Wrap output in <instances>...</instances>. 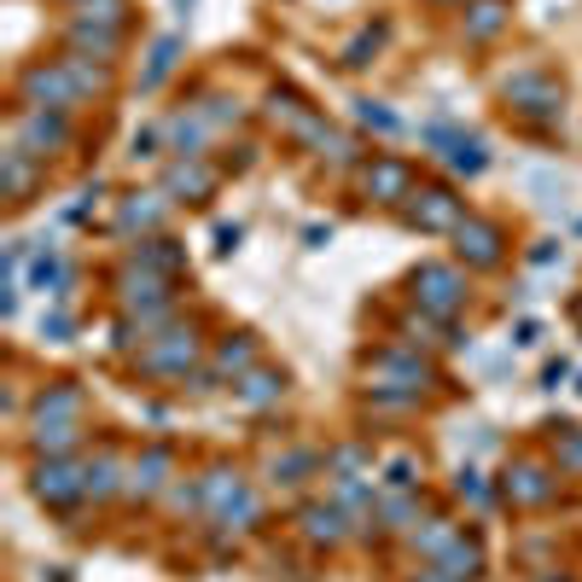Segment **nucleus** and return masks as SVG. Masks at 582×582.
<instances>
[{
    "instance_id": "f257e3e1",
    "label": "nucleus",
    "mask_w": 582,
    "mask_h": 582,
    "mask_svg": "<svg viewBox=\"0 0 582 582\" xmlns=\"http://www.w3.org/2000/svg\"><path fill=\"white\" fill-rule=\"evenodd\" d=\"M501 100L518 111V117H536V123H554L559 105H566V88H559V77H548V70L524 65L513 70V77L501 82Z\"/></svg>"
},
{
    "instance_id": "f03ea898",
    "label": "nucleus",
    "mask_w": 582,
    "mask_h": 582,
    "mask_svg": "<svg viewBox=\"0 0 582 582\" xmlns=\"http://www.w3.org/2000/svg\"><path fill=\"white\" fill-rule=\"evenodd\" d=\"M414 304L425 315H437V321H448L455 309H466V274L455 269V262H425V269H414Z\"/></svg>"
},
{
    "instance_id": "7ed1b4c3",
    "label": "nucleus",
    "mask_w": 582,
    "mask_h": 582,
    "mask_svg": "<svg viewBox=\"0 0 582 582\" xmlns=\"http://www.w3.org/2000/svg\"><path fill=\"white\" fill-rule=\"evenodd\" d=\"M24 105H35V111H70V105H82L88 93H82V82L70 77V65L59 59V65H30L24 70Z\"/></svg>"
},
{
    "instance_id": "20e7f679",
    "label": "nucleus",
    "mask_w": 582,
    "mask_h": 582,
    "mask_svg": "<svg viewBox=\"0 0 582 582\" xmlns=\"http://www.w3.org/2000/svg\"><path fill=\"white\" fill-rule=\"evenodd\" d=\"M402 221L408 228H420V233H455L466 210H460V198L448 193V186H414L402 204Z\"/></svg>"
},
{
    "instance_id": "39448f33",
    "label": "nucleus",
    "mask_w": 582,
    "mask_h": 582,
    "mask_svg": "<svg viewBox=\"0 0 582 582\" xmlns=\"http://www.w3.org/2000/svg\"><path fill=\"white\" fill-rule=\"evenodd\" d=\"M198 362V332L193 327H169L158 338H146L140 373H163V379H186V367Z\"/></svg>"
},
{
    "instance_id": "423d86ee",
    "label": "nucleus",
    "mask_w": 582,
    "mask_h": 582,
    "mask_svg": "<svg viewBox=\"0 0 582 582\" xmlns=\"http://www.w3.org/2000/svg\"><path fill=\"white\" fill-rule=\"evenodd\" d=\"M65 140H70L65 111H35V105L18 111V135H12V146H24L30 158H53Z\"/></svg>"
},
{
    "instance_id": "0eeeda50",
    "label": "nucleus",
    "mask_w": 582,
    "mask_h": 582,
    "mask_svg": "<svg viewBox=\"0 0 582 582\" xmlns=\"http://www.w3.org/2000/svg\"><path fill=\"white\" fill-rule=\"evenodd\" d=\"M30 490H35V501H47V506H77L88 495V483H82V466H70L59 455V460H35Z\"/></svg>"
},
{
    "instance_id": "6e6552de",
    "label": "nucleus",
    "mask_w": 582,
    "mask_h": 582,
    "mask_svg": "<svg viewBox=\"0 0 582 582\" xmlns=\"http://www.w3.org/2000/svg\"><path fill=\"white\" fill-rule=\"evenodd\" d=\"M455 251H460L466 269H501L506 233L495 228V221H483V216H466L460 228H455Z\"/></svg>"
},
{
    "instance_id": "1a4fd4ad",
    "label": "nucleus",
    "mask_w": 582,
    "mask_h": 582,
    "mask_svg": "<svg viewBox=\"0 0 582 582\" xmlns=\"http://www.w3.org/2000/svg\"><path fill=\"white\" fill-rule=\"evenodd\" d=\"M362 193L373 204H408V193H414V169H408L402 158H373L362 169Z\"/></svg>"
},
{
    "instance_id": "9d476101",
    "label": "nucleus",
    "mask_w": 582,
    "mask_h": 582,
    "mask_svg": "<svg viewBox=\"0 0 582 582\" xmlns=\"http://www.w3.org/2000/svg\"><path fill=\"white\" fill-rule=\"evenodd\" d=\"M350 524H355V518H350L338 501H332V506H327V501H309L304 513H297V530H304L315 548H338V541L350 536Z\"/></svg>"
},
{
    "instance_id": "9b49d317",
    "label": "nucleus",
    "mask_w": 582,
    "mask_h": 582,
    "mask_svg": "<svg viewBox=\"0 0 582 582\" xmlns=\"http://www.w3.org/2000/svg\"><path fill=\"white\" fill-rule=\"evenodd\" d=\"M501 490L513 495L518 506H548L559 483L548 478V466H536V460H518V466H506V478H501Z\"/></svg>"
},
{
    "instance_id": "f8f14e48",
    "label": "nucleus",
    "mask_w": 582,
    "mask_h": 582,
    "mask_svg": "<svg viewBox=\"0 0 582 582\" xmlns=\"http://www.w3.org/2000/svg\"><path fill=\"white\" fill-rule=\"evenodd\" d=\"M70 420H82V385L77 379H59V385H47L42 397H35L30 425H70Z\"/></svg>"
},
{
    "instance_id": "ddd939ff",
    "label": "nucleus",
    "mask_w": 582,
    "mask_h": 582,
    "mask_svg": "<svg viewBox=\"0 0 582 582\" xmlns=\"http://www.w3.org/2000/svg\"><path fill=\"white\" fill-rule=\"evenodd\" d=\"M35 163H42V158H30L24 146H7V152H0V198H7V204H30Z\"/></svg>"
},
{
    "instance_id": "4468645a",
    "label": "nucleus",
    "mask_w": 582,
    "mask_h": 582,
    "mask_svg": "<svg viewBox=\"0 0 582 582\" xmlns=\"http://www.w3.org/2000/svg\"><path fill=\"white\" fill-rule=\"evenodd\" d=\"M425 140H431V146H448V163H455L460 175H483V169H490V152H483L478 135H448L443 123H431Z\"/></svg>"
},
{
    "instance_id": "2eb2a0df",
    "label": "nucleus",
    "mask_w": 582,
    "mask_h": 582,
    "mask_svg": "<svg viewBox=\"0 0 582 582\" xmlns=\"http://www.w3.org/2000/svg\"><path fill=\"white\" fill-rule=\"evenodd\" d=\"M239 495H246V478L228 472V466H210V472L198 478V513H210V518H221Z\"/></svg>"
},
{
    "instance_id": "dca6fc26",
    "label": "nucleus",
    "mask_w": 582,
    "mask_h": 582,
    "mask_svg": "<svg viewBox=\"0 0 582 582\" xmlns=\"http://www.w3.org/2000/svg\"><path fill=\"white\" fill-rule=\"evenodd\" d=\"M163 216H169L163 193H128L123 210H117V228L123 233H152V228H163Z\"/></svg>"
},
{
    "instance_id": "f3484780",
    "label": "nucleus",
    "mask_w": 582,
    "mask_h": 582,
    "mask_svg": "<svg viewBox=\"0 0 582 582\" xmlns=\"http://www.w3.org/2000/svg\"><path fill=\"white\" fill-rule=\"evenodd\" d=\"M169 466H175V455H169V448H146V455L128 466V495H158L163 483H169Z\"/></svg>"
},
{
    "instance_id": "a211bd4d",
    "label": "nucleus",
    "mask_w": 582,
    "mask_h": 582,
    "mask_svg": "<svg viewBox=\"0 0 582 582\" xmlns=\"http://www.w3.org/2000/svg\"><path fill=\"white\" fill-rule=\"evenodd\" d=\"M30 286H35V292L65 297L70 286H77V269H70V262L53 251V246H42V251H35V269H30Z\"/></svg>"
},
{
    "instance_id": "6ab92c4d",
    "label": "nucleus",
    "mask_w": 582,
    "mask_h": 582,
    "mask_svg": "<svg viewBox=\"0 0 582 582\" xmlns=\"http://www.w3.org/2000/svg\"><path fill=\"white\" fill-rule=\"evenodd\" d=\"M506 18H513L506 0H466V42H495Z\"/></svg>"
},
{
    "instance_id": "aec40b11",
    "label": "nucleus",
    "mask_w": 582,
    "mask_h": 582,
    "mask_svg": "<svg viewBox=\"0 0 582 582\" xmlns=\"http://www.w3.org/2000/svg\"><path fill=\"white\" fill-rule=\"evenodd\" d=\"M431 571L437 577H448V582H472V577H483V548L478 541H455V548H448L443 559H431Z\"/></svg>"
},
{
    "instance_id": "412c9836",
    "label": "nucleus",
    "mask_w": 582,
    "mask_h": 582,
    "mask_svg": "<svg viewBox=\"0 0 582 582\" xmlns=\"http://www.w3.org/2000/svg\"><path fill=\"white\" fill-rule=\"evenodd\" d=\"M77 443H82V420H70V425H30L35 460H59V455H70Z\"/></svg>"
},
{
    "instance_id": "4be33fe9",
    "label": "nucleus",
    "mask_w": 582,
    "mask_h": 582,
    "mask_svg": "<svg viewBox=\"0 0 582 582\" xmlns=\"http://www.w3.org/2000/svg\"><path fill=\"white\" fill-rule=\"evenodd\" d=\"M210 373H216V379H246V373L256 367V338H246V332H239V338H228V344H221L216 355H210Z\"/></svg>"
},
{
    "instance_id": "5701e85b",
    "label": "nucleus",
    "mask_w": 582,
    "mask_h": 582,
    "mask_svg": "<svg viewBox=\"0 0 582 582\" xmlns=\"http://www.w3.org/2000/svg\"><path fill=\"white\" fill-rule=\"evenodd\" d=\"M123 460H117V448H100V455H93L88 466H82V483H88V495L93 501H105V495H117L123 490Z\"/></svg>"
},
{
    "instance_id": "b1692460",
    "label": "nucleus",
    "mask_w": 582,
    "mask_h": 582,
    "mask_svg": "<svg viewBox=\"0 0 582 582\" xmlns=\"http://www.w3.org/2000/svg\"><path fill=\"white\" fill-rule=\"evenodd\" d=\"M210 186H216V175L198 158H175V163H169V193H175V198H210Z\"/></svg>"
},
{
    "instance_id": "393cba45",
    "label": "nucleus",
    "mask_w": 582,
    "mask_h": 582,
    "mask_svg": "<svg viewBox=\"0 0 582 582\" xmlns=\"http://www.w3.org/2000/svg\"><path fill=\"white\" fill-rule=\"evenodd\" d=\"M286 397V373H269V367H251L246 379H239V402L246 408H269Z\"/></svg>"
},
{
    "instance_id": "a878e982",
    "label": "nucleus",
    "mask_w": 582,
    "mask_h": 582,
    "mask_svg": "<svg viewBox=\"0 0 582 582\" xmlns=\"http://www.w3.org/2000/svg\"><path fill=\"white\" fill-rule=\"evenodd\" d=\"M135 262H140V269H152V274H169V279H175V274L186 269V251L175 246V239H140Z\"/></svg>"
},
{
    "instance_id": "bb28decb",
    "label": "nucleus",
    "mask_w": 582,
    "mask_h": 582,
    "mask_svg": "<svg viewBox=\"0 0 582 582\" xmlns=\"http://www.w3.org/2000/svg\"><path fill=\"white\" fill-rule=\"evenodd\" d=\"M70 42H77L82 53H100V59H111L117 53V42H123V30H105V24H70Z\"/></svg>"
},
{
    "instance_id": "cd10ccee",
    "label": "nucleus",
    "mask_w": 582,
    "mask_h": 582,
    "mask_svg": "<svg viewBox=\"0 0 582 582\" xmlns=\"http://www.w3.org/2000/svg\"><path fill=\"white\" fill-rule=\"evenodd\" d=\"M455 541H460V530H455L448 518H431L425 530H414V548H420L425 559H443L448 548H455Z\"/></svg>"
},
{
    "instance_id": "c85d7f7f",
    "label": "nucleus",
    "mask_w": 582,
    "mask_h": 582,
    "mask_svg": "<svg viewBox=\"0 0 582 582\" xmlns=\"http://www.w3.org/2000/svg\"><path fill=\"white\" fill-rule=\"evenodd\" d=\"M315 466H321V455H315V448H292V455L274 460V483H304Z\"/></svg>"
},
{
    "instance_id": "c756f323",
    "label": "nucleus",
    "mask_w": 582,
    "mask_h": 582,
    "mask_svg": "<svg viewBox=\"0 0 582 582\" xmlns=\"http://www.w3.org/2000/svg\"><path fill=\"white\" fill-rule=\"evenodd\" d=\"M175 59H181V42H175V35H163V42L152 47V70L140 77V88H158V82L169 77V70H175Z\"/></svg>"
},
{
    "instance_id": "7c9ffc66",
    "label": "nucleus",
    "mask_w": 582,
    "mask_h": 582,
    "mask_svg": "<svg viewBox=\"0 0 582 582\" xmlns=\"http://www.w3.org/2000/svg\"><path fill=\"white\" fill-rule=\"evenodd\" d=\"M82 24L123 30V24H128V0H88V7H82Z\"/></svg>"
},
{
    "instance_id": "2f4dec72",
    "label": "nucleus",
    "mask_w": 582,
    "mask_h": 582,
    "mask_svg": "<svg viewBox=\"0 0 582 582\" xmlns=\"http://www.w3.org/2000/svg\"><path fill=\"white\" fill-rule=\"evenodd\" d=\"M379 42H385V24H379V30H362V35H355V42L344 47V65H350V70L373 65V53H379Z\"/></svg>"
},
{
    "instance_id": "473e14b6",
    "label": "nucleus",
    "mask_w": 582,
    "mask_h": 582,
    "mask_svg": "<svg viewBox=\"0 0 582 582\" xmlns=\"http://www.w3.org/2000/svg\"><path fill=\"white\" fill-rule=\"evenodd\" d=\"M355 117H362L367 128H379V135H397V128H402V117H397V111H385L379 100H355Z\"/></svg>"
},
{
    "instance_id": "72a5a7b5",
    "label": "nucleus",
    "mask_w": 582,
    "mask_h": 582,
    "mask_svg": "<svg viewBox=\"0 0 582 582\" xmlns=\"http://www.w3.org/2000/svg\"><path fill=\"white\" fill-rule=\"evenodd\" d=\"M385 483H390V490H420V460L414 455H397V460L385 466Z\"/></svg>"
},
{
    "instance_id": "f704fd0d",
    "label": "nucleus",
    "mask_w": 582,
    "mask_h": 582,
    "mask_svg": "<svg viewBox=\"0 0 582 582\" xmlns=\"http://www.w3.org/2000/svg\"><path fill=\"white\" fill-rule=\"evenodd\" d=\"M455 495H460V501H478V506L490 501V490H483V478L472 472V466H460V472H455Z\"/></svg>"
},
{
    "instance_id": "c9c22d12",
    "label": "nucleus",
    "mask_w": 582,
    "mask_h": 582,
    "mask_svg": "<svg viewBox=\"0 0 582 582\" xmlns=\"http://www.w3.org/2000/svg\"><path fill=\"white\" fill-rule=\"evenodd\" d=\"M70 332H77V321H70V315H59V309L42 315V338H47V344H70Z\"/></svg>"
},
{
    "instance_id": "e433bc0d",
    "label": "nucleus",
    "mask_w": 582,
    "mask_h": 582,
    "mask_svg": "<svg viewBox=\"0 0 582 582\" xmlns=\"http://www.w3.org/2000/svg\"><path fill=\"white\" fill-rule=\"evenodd\" d=\"M559 437H566V443H559V466L582 472V431H566V425H559Z\"/></svg>"
},
{
    "instance_id": "4c0bfd02",
    "label": "nucleus",
    "mask_w": 582,
    "mask_h": 582,
    "mask_svg": "<svg viewBox=\"0 0 582 582\" xmlns=\"http://www.w3.org/2000/svg\"><path fill=\"white\" fill-rule=\"evenodd\" d=\"M379 513H385L390 530H408V524H414V501H385Z\"/></svg>"
},
{
    "instance_id": "58836bf2",
    "label": "nucleus",
    "mask_w": 582,
    "mask_h": 582,
    "mask_svg": "<svg viewBox=\"0 0 582 582\" xmlns=\"http://www.w3.org/2000/svg\"><path fill=\"white\" fill-rule=\"evenodd\" d=\"M566 379H571V362H548V373H541V385H548V390H559Z\"/></svg>"
},
{
    "instance_id": "ea45409f",
    "label": "nucleus",
    "mask_w": 582,
    "mask_h": 582,
    "mask_svg": "<svg viewBox=\"0 0 582 582\" xmlns=\"http://www.w3.org/2000/svg\"><path fill=\"white\" fill-rule=\"evenodd\" d=\"M239 246V228H216V251H233Z\"/></svg>"
},
{
    "instance_id": "a19ab883",
    "label": "nucleus",
    "mask_w": 582,
    "mask_h": 582,
    "mask_svg": "<svg viewBox=\"0 0 582 582\" xmlns=\"http://www.w3.org/2000/svg\"><path fill=\"white\" fill-rule=\"evenodd\" d=\"M536 338H541V327H536V321H518V338H513V344H536Z\"/></svg>"
},
{
    "instance_id": "79ce46f5",
    "label": "nucleus",
    "mask_w": 582,
    "mask_h": 582,
    "mask_svg": "<svg viewBox=\"0 0 582 582\" xmlns=\"http://www.w3.org/2000/svg\"><path fill=\"white\" fill-rule=\"evenodd\" d=\"M548 582H571V577H548Z\"/></svg>"
},
{
    "instance_id": "37998d69",
    "label": "nucleus",
    "mask_w": 582,
    "mask_h": 582,
    "mask_svg": "<svg viewBox=\"0 0 582 582\" xmlns=\"http://www.w3.org/2000/svg\"><path fill=\"white\" fill-rule=\"evenodd\" d=\"M577 315H582V297H577Z\"/></svg>"
},
{
    "instance_id": "c03bdc74",
    "label": "nucleus",
    "mask_w": 582,
    "mask_h": 582,
    "mask_svg": "<svg viewBox=\"0 0 582 582\" xmlns=\"http://www.w3.org/2000/svg\"><path fill=\"white\" fill-rule=\"evenodd\" d=\"M82 7H88V0H82Z\"/></svg>"
}]
</instances>
